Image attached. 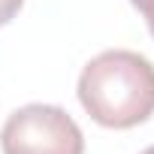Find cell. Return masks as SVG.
<instances>
[{
	"instance_id": "6da1fadb",
	"label": "cell",
	"mask_w": 154,
	"mask_h": 154,
	"mask_svg": "<svg viewBox=\"0 0 154 154\" xmlns=\"http://www.w3.org/2000/svg\"><path fill=\"white\" fill-rule=\"evenodd\" d=\"M75 94L100 127H136L154 115V63L130 48L100 51L85 63Z\"/></svg>"
},
{
	"instance_id": "7a4b0ae2",
	"label": "cell",
	"mask_w": 154,
	"mask_h": 154,
	"mask_svg": "<svg viewBox=\"0 0 154 154\" xmlns=\"http://www.w3.org/2000/svg\"><path fill=\"white\" fill-rule=\"evenodd\" d=\"M3 154H85V136L60 106L27 103L0 130Z\"/></svg>"
},
{
	"instance_id": "3957f363",
	"label": "cell",
	"mask_w": 154,
	"mask_h": 154,
	"mask_svg": "<svg viewBox=\"0 0 154 154\" xmlns=\"http://www.w3.org/2000/svg\"><path fill=\"white\" fill-rule=\"evenodd\" d=\"M21 3H24V0H0V27H3V24H9V21L18 15Z\"/></svg>"
},
{
	"instance_id": "277c9868",
	"label": "cell",
	"mask_w": 154,
	"mask_h": 154,
	"mask_svg": "<svg viewBox=\"0 0 154 154\" xmlns=\"http://www.w3.org/2000/svg\"><path fill=\"white\" fill-rule=\"evenodd\" d=\"M130 3L142 12V18H145V24H148V30L154 36V0H130Z\"/></svg>"
},
{
	"instance_id": "5b68a950",
	"label": "cell",
	"mask_w": 154,
	"mask_h": 154,
	"mask_svg": "<svg viewBox=\"0 0 154 154\" xmlns=\"http://www.w3.org/2000/svg\"><path fill=\"white\" fill-rule=\"evenodd\" d=\"M142 154H154V145H148V148H145V151H142Z\"/></svg>"
}]
</instances>
